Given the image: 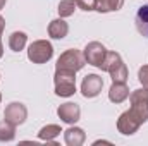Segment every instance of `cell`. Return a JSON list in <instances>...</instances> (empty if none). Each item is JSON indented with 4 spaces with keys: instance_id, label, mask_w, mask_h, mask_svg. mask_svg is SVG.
<instances>
[{
    "instance_id": "6da1fadb",
    "label": "cell",
    "mask_w": 148,
    "mask_h": 146,
    "mask_svg": "<svg viewBox=\"0 0 148 146\" xmlns=\"http://www.w3.org/2000/svg\"><path fill=\"white\" fill-rule=\"evenodd\" d=\"M100 69L110 74L112 83H126L127 81V67L117 52H107Z\"/></svg>"
},
{
    "instance_id": "7a4b0ae2",
    "label": "cell",
    "mask_w": 148,
    "mask_h": 146,
    "mask_svg": "<svg viewBox=\"0 0 148 146\" xmlns=\"http://www.w3.org/2000/svg\"><path fill=\"white\" fill-rule=\"evenodd\" d=\"M53 86H55V95L57 96H60V98L73 96L76 93V72H67V71L55 69Z\"/></svg>"
},
{
    "instance_id": "3957f363",
    "label": "cell",
    "mask_w": 148,
    "mask_h": 146,
    "mask_svg": "<svg viewBox=\"0 0 148 146\" xmlns=\"http://www.w3.org/2000/svg\"><path fill=\"white\" fill-rule=\"evenodd\" d=\"M86 60H84V55L83 52L71 48V50H66L64 53H60V57L57 59V64H55V69L59 71H67V72H77L84 67Z\"/></svg>"
},
{
    "instance_id": "277c9868",
    "label": "cell",
    "mask_w": 148,
    "mask_h": 146,
    "mask_svg": "<svg viewBox=\"0 0 148 146\" xmlns=\"http://www.w3.org/2000/svg\"><path fill=\"white\" fill-rule=\"evenodd\" d=\"M129 103H131L129 112L136 119H140L141 124H145L148 120V89L141 88V89H134L133 93H129Z\"/></svg>"
},
{
    "instance_id": "5b68a950",
    "label": "cell",
    "mask_w": 148,
    "mask_h": 146,
    "mask_svg": "<svg viewBox=\"0 0 148 146\" xmlns=\"http://www.w3.org/2000/svg\"><path fill=\"white\" fill-rule=\"evenodd\" d=\"M53 57V46L48 40H36L28 48V59L33 64H45Z\"/></svg>"
},
{
    "instance_id": "8992f818",
    "label": "cell",
    "mask_w": 148,
    "mask_h": 146,
    "mask_svg": "<svg viewBox=\"0 0 148 146\" xmlns=\"http://www.w3.org/2000/svg\"><path fill=\"white\" fill-rule=\"evenodd\" d=\"M83 55H84L86 64L95 65V67L100 69V65H102V62H103V59H105V55H107V48H105L100 41H90V43L84 46Z\"/></svg>"
},
{
    "instance_id": "52a82bcc",
    "label": "cell",
    "mask_w": 148,
    "mask_h": 146,
    "mask_svg": "<svg viewBox=\"0 0 148 146\" xmlns=\"http://www.w3.org/2000/svg\"><path fill=\"white\" fill-rule=\"evenodd\" d=\"M102 88H103V79L98 74H88L81 83V95L84 98H95L102 93Z\"/></svg>"
},
{
    "instance_id": "ba28073f",
    "label": "cell",
    "mask_w": 148,
    "mask_h": 146,
    "mask_svg": "<svg viewBox=\"0 0 148 146\" xmlns=\"http://www.w3.org/2000/svg\"><path fill=\"white\" fill-rule=\"evenodd\" d=\"M143 124L140 122V119H136L129 110L122 112L121 117L117 119V131L124 136H131L134 132H138V129L141 127Z\"/></svg>"
},
{
    "instance_id": "9c48e42d",
    "label": "cell",
    "mask_w": 148,
    "mask_h": 146,
    "mask_svg": "<svg viewBox=\"0 0 148 146\" xmlns=\"http://www.w3.org/2000/svg\"><path fill=\"white\" fill-rule=\"evenodd\" d=\"M26 117H28V108L19 103V102H12L5 107V112H3V119L10 124H14L16 127L24 124L26 122Z\"/></svg>"
},
{
    "instance_id": "30bf717a",
    "label": "cell",
    "mask_w": 148,
    "mask_h": 146,
    "mask_svg": "<svg viewBox=\"0 0 148 146\" xmlns=\"http://www.w3.org/2000/svg\"><path fill=\"white\" fill-rule=\"evenodd\" d=\"M57 115L62 122L69 124V126H74L79 117H81V108L77 103H73V102H67V103H62L59 108H57Z\"/></svg>"
},
{
    "instance_id": "8fae6325",
    "label": "cell",
    "mask_w": 148,
    "mask_h": 146,
    "mask_svg": "<svg viewBox=\"0 0 148 146\" xmlns=\"http://www.w3.org/2000/svg\"><path fill=\"white\" fill-rule=\"evenodd\" d=\"M127 98H129V88L126 86V83H112L109 89V100L112 103H122Z\"/></svg>"
},
{
    "instance_id": "7c38bea8",
    "label": "cell",
    "mask_w": 148,
    "mask_h": 146,
    "mask_svg": "<svg viewBox=\"0 0 148 146\" xmlns=\"http://www.w3.org/2000/svg\"><path fill=\"white\" fill-rule=\"evenodd\" d=\"M64 141L67 146H81L86 141V134L81 127H69L67 131H64Z\"/></svg>"
},
{
    "instance_id": "4fadbf2b",
    "label": "cell",
    "mask_w": 148,
    "mask_h": 146,
    "mask_svg": "<svg viewBox=\"0 0 148 146\" xmlns=\"http://www.w3.org/2000/svg\"><path fill=\"white\" fill-rule=\"evenodd\" d=\"M69 33V24L60 17V19H53L50 24H48V36L53 38V40H62V38L67 36Z\"/></svg>"
},
{
    "instance_id": "5bb4252c",
    "label": "cell",
    "mask_w": 148,
    "mask_h": 146,
    "mask_svg": "<svg viewBox=\"0 0 148 146\" xmlns=\"http://www.w3.org/2000/svg\"><path fill=\"white\" fill-rule=\"evenodd\" d=\"M134 24H136V29L140 35L148 38V3L141 5L134 16Z\"/></svg>"
},
{
    "instance_id": "9a60e30c",
    "label": "cell",
    "mask_w": 148,
    "mask_h": 146,
    "mask_svg": "<svg viewBox=\"0 0 148 146\" xmlns=\"http://www.w3.org/2000/svg\"><path fill=\"white\" fill-rule=\"evenodd\" d=\"M26 43H28V35L23 33V31H14V33L9 36V48H10L12 52H21V50H24Z\"/></svg>"
},
{
    "instance_id": "2e32d148",
    "label": "cell",
    "mask_w": 148,
    "mask_h": 146,
    "mask_svg": "<svg viewBox=\"0 0 148 146\" xmlns=\"http://www.w3.org/2000/svg\"><path fill=\"white\" fill-rule=\"evenodd\" d=\"M60 132H64V131L60 129V126H57V124H48V126H45V127L40 129L38 138L43 139V141H47V143H52L57 136H60Z\"/></svg>"
},
{
    "instance_id": "e0dca14e",
    "label": "cell",
    "mask_w": 148,
    "mask_h": 146,
    "mask_svg": "<svg viewBox=\"0 0 148 146\" xmlns=\"http://www.w3.org/2000/svg\"><path fill=\"white\" fill-rule=\"evenodd\" d=\"M16 138V126L7 122V120H2L0 122V141L2 143H9Z\"/></svg>"
},
{
    "instance_id": "ac0fdd59",
    "label": "cell",
    "mask_w": 148,
    "mask_h": 146,
    "mask_svg": "<svg viewBox=\"0 0 148 146\" xmlns=\"http://www.w3.org/2000/svg\"><path fill=\"white\" fill-rule=\"evenodd\" d=\"M77 9V5H76V0H60V3H59V16L64 19V17H71L74 14V10Z\"/></svg>"
},
{
    "instance_id": "d6986e66",
    "label": "cell",
    "mask_w": 148,
    "mask_h": 146,
    "mask_svg": "<svg viewBox=\"0 0 148 146\" xmlns=\"http://www.w3.org/2000/svg\"><path fill=\"white\" fill-rule=\"evenodd\" d=\"M122 5H124V0H103L100 5H97V10L105 14V12H114L122 9Z\"/></svg>"
},
{
    "instance_id": "ffe728a7",
    "label": "cell",
    "mask_w": 148,
    "mask_h": 146,
    "mask_svg": "<svg viewBox=\"0 0 148 146\" xmlns=\"http://www.w3.org/2000/svg\"><path fill=\"white\" fill-rule=\"evenodd\" d=\"M76 5L81 10H86V12L97 10V0H76Z\"/></svg>"
},
{
    "instance_id": "44dd1931",
    "label": "cell",
    "mask_w": 148,
    "mask_h": 146,
    "mask_svg": "<svg viewBox=\"0 0 148 146\" xmlns=\"http://www.w3.org/2000/svg\"><path fill=\"white\" fill-rule=\"evenodd\" d=\"M138 81L143 84V88L148 89V65L140 67V71H138Z\"/></svg>"
},
{
    "instance_id": "7402d4cb",
    "label": "cell",
    "mask_w": 148,
    "mask_h": 146,
    "mask_svg": "<svg viewBox=\"0 0 148 146\" xmlns=\"http://www.w3.org/2000/svg\"><path fill=\"white\" fill-rule=\"evenodd\" d=\"M3 29H5V19L0 16V59L3 55V45H2V33H3Z\"/></svg>"
},
{
    "instance_id": "603a6c76",
    "label": "cell",
    "mask_w": 148,
    "mask_h": 146,
    "mask_svg": "<svg viewBox=\"0 0 148 146\" xmlns=\"http://www.w3.org/2000/svg\"><path fill=\"white\" fill-rule=\"evenodd\" d=\"M5 3H7V0H0V10L5 7Z\"/></svg>"
},
{
    "instance_id": "cb8c5ba5",
    "label": "cell",
    "mask_w": 148,
    "mask_h": 146,
    "mask_svg": "<svg viewBox=\"0 0 148 146\" xmlns=\"http://www.w3.org/2000/svg\"><path fill=\"white\" fill-rule=\"evenodd\" d=\"M102 2H103V0H97V5H100V3H102Z\"/></svg>"
},
{
    "instance_id": "d4e9b609",
    "label": "cell",
    "mask_w": 148,
    "mask_h": 146,
    "mask_svg": "<svg viewBox=\"0 0 148 146\" xmlns=\"http://www.w3.org/2000/svg\"><path fill=\"white\" fill-rule=\"evenodd\" d=\"M0 102H2V93H0Z\"/></svg>"
}]
</instances>
